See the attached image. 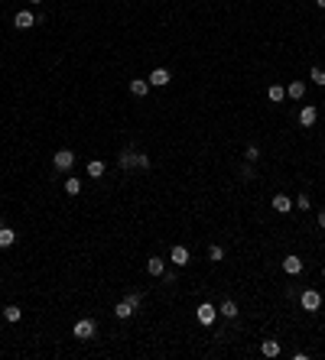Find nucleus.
<instances>
[{"label":"nucleus","mask_w":325,"mask_h":360,"mask_svg":"<svg viewBox=\"0 0 325 360\" xmlns=\"http://www.w3.org/2000/svg\"><path fill=\"white\" fill-rule=\"evenodd\" d=\"M299 305L306 308V312H319V308H322V292L319 289H302Z\"/></svg>","instance_id":"nucleus-2"},{"label":"nucleus","mask_w":325,"mask_h":360,"mask_svg":"<svg viewBox=\"0 0 325 360\" xmlns=\"http://www.w3.org/2000/svg\"><path fill=\"white\" fill-rule=\"evenodd\" d=\"M169 263H172V266H189V263H192V253H189V247L176 243V247L169 250Z\"/></svg>","instance_id":"nucleus-4"},{"label":"nucleus","mask_w":325,"mask_h":360,"mask_svg":"<svg viewBox=\"0 0 325 360\" xmlns=\"http://www.w3.org/2000/svg\"><path fill=\"white\" fill-rule=\"evenodd\" d=\"M65 192H68V195H78V192H81V179L68 176V179H65Z\"/></svg>","instance_id":"nucleus-27"},{"label":"nucleus","mask_w":325,"mask_h":360,"mask_svg":"<svg viewBox=\"0 0 325 360\" xmlns=\"http://www.w3.org/2000/svg\"><path fill=\"white\" fill-rule=\"evenodd\" d=\"M72 166H75V153L72 149H59L56 156H52V169L56 172H68Z\"/></svg>","instance_id":"nucleus-3"},{"label":"nucleus","mask_w":325,"mask_h":360,"mask_svg":"<svg viewBox=\"0 0 325 360\" xmlns=\"http://www.w3.org/2000/svg\"><path fill=\"white\" fill-rule=\"evenodd\" d=\"M238 176H241V182H254V179H257L254 162H241V166H238Z\"/></svg>","instance_id":"nucleus-19"},{"label":"nucleus","mask_w":325,"mask_h":360,"mask_svg":"<svg viewBox=\"0 0 325 360\" xmlns=\"http://www.w3.org/2000/svg\"><path fill=\"white\" fill-rule=\"evenodd\" d=\"M130 315H134V308H130V305H127L124 299H120V302L114 305V318H117V321H127Z\"/></svg>","instance_id":"nucleus-20"},{"label":"nucleus","mask_w":325,"mask_h":360,"mask_svg":"<svg viewBox=\"0 0 325 360\" xmlns=\"http://www.w3.org/2000/svg\"><path fill=\"white\" fill-rule=\"evenodd\" d=\"M13 26L16 29H33L36 26V13L33 10H20V13L13 16Z\"/></svg>","instance_id":"nucleus-7"},{"label":"nucleus","mask_w":325,"mask_h":360,"mask_svg":"<svg viewBox=\"0 0 325 360\" xmlns=\"http://www.w3.org/2000/svg\"><path fill=\"white\" fill-rule=\"evenodd\" d=\"M319 228H322V231H325V208H322V211H319Z\"/></svg>","instance_id":"nucleus-31"},{"label":"nucleus","mask_w":325,"mask_h":360,"mask_svg":"<svg viewBox=\"0 0 325 360\" xmlns=\"http://www.w3.org/2000/svg\"><path fill=\"white\" fill-rule=\"evenodd\" d=\"M286 98H293V101H302V98H306V81L293 78L290 85H286Z\"/></svg>","instance_id":"nucleus-10"},{"label":"nucleus","mask_w":325,"mask_h":360,"mask_svg":"<svg viewBox=\"0 0 325 360\" xmlns=\"http://www.w3.org/2000/svg\"><path fill=\"white\" fill-rule=\"evenodd\" d=\"M117 166L120 169H137V149H124L117 156Z\"/></svg>","instance_id":"nucleus-15"},{"label":"nucleus","mask_w":325,"mask_h":360,"mask_svg":"<svg viewBox=\"0 0 325 360\" xmlns=\"http://www.w3.org/2000/svg\"><path fill=\"white\" fill-rule=\"evenodd\" d=\"M195 318L202 325H215V318H218V308L211 305V302H202L198 308H195Z\"/></svg>","instance_id":"nucleus-5"},{"label":"nucleus","mask_w":325,"mask_h":360,"mask_svg":"<svg viewBox=\"0 0 325 360\" xmlns=\"http://www.w3.org/2000/svg\"><path fill=\"white\" fill-rule=\"evenodd\" d=\"M309 208H312L309 195H299V198H296V211H309Z\"/></svg>","instance_id":"nucleus-28"},{"label":"nucleus","mask_w":325,"mask_h":360,"mask_svg":"<svg viewBox=\"0 0 325 360\" xmlns=\"http://www.w3.org/2000/svg\"><path fill=\"white\" fill-rule=\"evenodd\" d=\"M280 351H283V347H280L277 337H267V341L260 344V354H263V357H280Z\"/></svg>","instance_id":"nucleus-16"},{"label":"nucleus","mask_w":325,"mask_h":360,"mask_svg":"<svg viewBox=\"0 0 325 360\" xmlns=\"http://www.w3.org/2000/svg\"><path fill=\"white\" fill-rule=\"evenodd\" d=\"M124 302H127V305H130V308H134V312H137V308L143 305V292H127V295H124Z\"/></svg>","instance_id":"nucleus-25"},{"label":"nucleus","mask_w":325,"mask_h":360,"mask_svg":"<svg viewBox=\"0 0 325 360\" xmlns=\"http://www.w3.org/2000/svg\"><path fill=\"white\" fill-rule=\"evenodd\" d=\"M16 243V231L13 228H0V250H10Z\"/></svg>","instance_id":"nucleus-17"},{"label":"nucleus","mask_w":325,"mask_h":360,"mask_svg":"<svg viewBox=\"0 0 325 360\" xmlns=\"http://www.w3.org/2000/svg\"><path fill=\"white\" fill-rule=\"evenodd\" d=\"M302 266H306V263H302L299 256H293V253H290L286 260H283V273H286V276H299V273H302Z\"/></svg>","instance_id":"nucleus-12"},{"label":"nucleus","mask_w":325,"mask_h":360,"mask_svg":"<svg viewBox=\"0 0 325 360\" xmlns=\"http://www.w3.org/2000/svg\"><path fill=\"white\" fill-rule=\"evenodd\" d=\"M137 169H150V156H147V153H137Z\"/></svg>","instance_id":"nucleus-29"},{"label":"nucleus","mask_w":325,"mask_h":360,"mask_svg":"<svg viewBox=\"0 0 325 360\" xmlns=\"http://www.w3.org/2000/svg\"><path fill=\"white\" fill-rule=\"evenodd\" d=\"M316 4H319V10H325V0H316Z\"/></svg>","instance_id":"nucleus-32"},{"label":"nucleus","mask_w":325,"mask_h":360,"mask_svg":"<svg viewBox=\"0 0 325 360\" xmlns=\"http://www.w3.org/2000/svg\"><path fill=\"white\" fill-rule=\"evenodd\" d=\"M159 279H162V282H169V286H172V282H176V273H172V270H166V273H162V276H159Z\"/></svg>","instance_id":"nucleus-30"},{"label":"nucleus","mask_w":325,"mask_h":360,"mask_svg":"<svg viewBox=\"0 0 325 360\" xmlns=\"http://www.w3.org/2000/svg\"><path fill=\"white\" fill-rule=\"evenodd\" d=\"M104 169H107V166H104V159H91L88 166H85V172H88L91 179H101V176H104Z\"/></svg>","instance_id":"nucleus-18"},{"label":"nucleus","mask_w":325,"mask_h":360,"mask_svg":"<svg viewBox=\"0 0 325 360\" xmlns=\"http://www.w3.org/2000/svg\"><path fill=\"white\" fill-rule=\"evenodd\" d=\"M147 81H150V88H166L172 81V75H169V68H153L147 75Z\"/></svg>","instance_id":"nucleus-6"},{"label":"nucleus","mask_w":325,"mask_h":360,"mask_svg":"<svg viewBox=\"0 0 325 360\" xmlns=\"http://www.w3.org/2000/svg\"><path fill=\"white\" fill-rule=\"evenodd\" d=\"M4 318H7V321H20V318H23V308H20V305H7Z\"/></svg>","instance_id":"nucleus-24"},{"label":"nucleus","mask_w":325,"mask_h":360,"mask_svg":"<svg viewBox=\"0 0 325 360\" xmlns=\"http://www.w3.org/2000/svg\"><path fill=\"white\" fill-rule=\"evenodd\" d=\"M267 98L273 101V104H280V101L286 98V88H283V85H270V88H267Z\"/></svg>","instance_id":"nucleus-21"},{"label":"nucleus","mask_w":325,"mask_h":360,"mask_svg":"<svg viewBox=\"0 0 325 360\" xmlns=\"http://www.w3.org/2000/svg\"><path fill=\"white\" fill-rule=\"evenodd\" d=\"M127 88H130V94H134V98H147L150 94V81L147 78H134Z\"/></svg>","instance_id":"nucleus-13"},{"label":"nucleus","mask_w":325,"mask_h":360,"mask_svg":"<svg viewBox=\"0 0 325 360\" xmlns=\"http://www.w3.org/2000/svg\"><path fill=\"white\" fill-rule=\"evenodd\" d=\"M322 282H325V270H322Z\"/></svg>","instance_id":"nucleus-35"},{"label":"nucleus","mask_w":325,"mask_h":360,"mask_svg":"<svg viewBox=\"0 0 325 360\" xmlns=\"http://www.w3.org/2000/svg\"><path fill=\"white\" fill-rule=\"evenodd\" d=\"M72 334L78 337V341H91V337L98 334V321H95V318H78L75 328H72Z\"/></svg>","instance_id":"nucleus-1"},{"label":"nucleus","mask_w":325,"mask_h":360,"mask_svg":"<svg viewBox=\"0 0 325 360\" xmlns=\"http://www.w3.org/2000/svg\"><path fill=\"white\" fill-rule=\"evenodd\" d=\"M147 273L159 279V276L166 273V260H162V256H150V260H147Z\"/></svg>","instance_id":"nucleus-14"},{"label":"nucleus","mask_w":325,"mask_h":360,"mask_svg":"<svg viewBox=\"0 0 325 360\" xmlns=\"http://www.w3.org/2000/svg\"><path fill=\"white\" fill-rule=\"evenodd\" d=\"M0 228H7V221H4V218H0Z\"/></svg>","instance_id":"nucleus-33"},{"label":"nucleus","mask_w":325,"mask_h":360,"mask_svg":"<svg viewBox=\"0 0 325 360\" xmlns=\"http://www.w3.org/2000/svg\"><path fill=\"white\" fill-rule=\"evenodd\" d=\"M270 208L277 211V214H290V211H293V198H290V195H273Z\"/></svg>","instance_id":"nucleus-9"},{"label":"nucleus","mask_w":325,"mask_h":360,"mask_svg":"<svg viewBox=\"0 0 325 360\" xmlns=\"http://www.w3.org/2000/svg\"><path fill=\"white\" fill-rule=\"evenodd\" d=\"M260 159V146L257 143H247V149H244V162H257Z\"/></svg>","instance_id":"nucleus-23"},{"label":"nucleus","mask_w":325,"mask_h":360,"mask_svg":"<svg viewBox=\"0 0 325 360\" xmlns=\"http://www.w3.org/2000/svg\"><path fill=\"white\" fill-rule=\"evenodd\" d=\"M36 4H43V0H33V7H36Z\"/></svg>","instance_id":"nucleus-34"},{"label":"nucleus","mask_w":325,"mask_h":360,"mask_svg":"<svg viewBox=\"0 0 325 360\" xmlns=\"http://www.w3.org/2000/svg\"><path fill=\"white\" fill-rule=\"evenodd\" d=\"M218 315H221V318H228V321H234V318L241 315V308H238V302H234V299H221Z\"/></svg>","instance_id":"nucleus-8"},{"label":"nucleus","mask_w":325,"mask_h":360,"mask_svg":"<svg viewBox=\"0 0 325 360\" xmlns=\"http://www.w3.org/2000/svg\"><path fill=\"white\" fill-rule=\"evenodd\" d=\"M309 78H312V85H319V88H325V68H319V65H316V68H312V71H309Z\"/></svg>","instance_id":"nucleus-26"},{"label":"nucleus","mask_w":325,"mask_h":360,"mask_svg":"<svg viewBox=\"0 0 325 360\" xmlns=\"http://www.w3.org/2000/svg\"><path fill=\"white\" fill-rule=\"evenodd\" d=\"M316 120H319V107L316 104H306V107L299 110V123H302V127H312Z\"/></svg>","instance_id":"nucleus-11"},{"label":"nucleus","mask_w":325,"mask_h":360,"mask_svg":"<svg viewBox=\"0 0 325 360\" xmlns=\"http://www.w3.org/2000/svg\"><path fill=\"white\" fill-rule=\"evenodd\" d=\"M208 260H211V263H221V260H225V247H221V243H211V247H208Z\"/></svg>","instance_id":"nucleus-22"}]
</instances>
